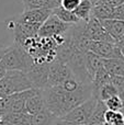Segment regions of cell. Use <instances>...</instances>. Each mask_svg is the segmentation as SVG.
Listing matches in <instances>:
<instances>
[{
    "label": "cell",
    "mask_w": 124,
    "mask_h": 125,
    "mask_svg": "<svg viewBox=\"0 0 124 125\" xmlns=\"http://www.w3.org/2000/svg\"><path fill=\"white\" fill-rule=\"evenodd\" d=\"M53 13H54L56 17H58V19H61L63 22L67 24H78L79 22H81L80 20L77 18V15L75 14L74 11H69L66 10L63 7H57L53 10Z\"/></svg>",
    "instance_id": "obj_20"
},
{
    "label": "cell",
    "mask_w": 124,
    "mask_h": 125,
    "mask_svg": "<svg viewBox=\"0 0 124 125\" xmlns=\"http://www.w3.org/2000/svg\"><path fill=\"white\" fill-rule=\"evenodd\" d=\"M6 73H7V69L3 67V65L0 62V79H1L2 77H3L4 75H6Z\"/></svg>",
    "instance_id": "obj_31"
},
{
    "label": "cell",
    "mask_w": 124,
    "mask_h": 125,
    "mask_svg": "<svg viewBox=\"0 0 124 125\" xmlns=\"http://www.w3.org/2000/svg\"><path fill=\"white\" fill-rule=\"evenodd\" d=\"M80 2H81V0H62L61 7L65 8L66 10L75 11L77 8H78Z\"/></svg>",
    "instance_id": "obj_26"
},
{
    "label": "cell",
    "mask_w": 124,
    "mask_h": 125,
    "mask_svg": "<svg viewBox=\"0 0 124 125\" xmlns=\"http://www.w3.org/2000/svg\"><path fill=\"white\" fill-rule=\"evenodd\" d=\"M122 113H124V109H123V111H122Z\"/></svg>",
    "instance_id": "obj_37"
},
{
    "label": "cell",
    "mask_w": 124,
    "mask_h": 125,
    "mask_svg": "<svg viewBox=\"0 0 124 125\" xmlns=\"http://www.w3.org/2000/svg\"><path fill=\"white\" fill-rule=\"evenodd\" d=\"M92 9H93V2L91 0H81L78 8L74 12L80 21L88 22L92 17Z\"/></svg>",
    "instance_id": "obj_17"
},
{
    "label": "cell",
    "mask_w": 124,
    "mask_h": 125,
    "mask_svg": "<svg viewBox=\"0 0 124 125\" xmlns=\"http://www.w3.org/2000/svg\"><path fill=\"white\" fill-rule=\"evenodd\" d=\"M99 1L103 2V3H107V4H109V6H112V7H114V8H116V7H119L120 4L124 3V0H99Z\"/></svg>",
    "instance_id": "obj_28"
},
{
    "label": "cell",
    "mask_w": 124,
    "mask_h": 125,
    "mask_svg": "<svg viewBox=\"0 0 124 125\" xmlns=\"http://www.w3.org/2000/svg\"><path fill=\"white\" fill-rule=\"evenodd\" d=\"M58 117H56L47 108L34 115H31L29 125H55V122Z\"/></svg>",
    "instance_id": "obj_13"
},
{
    "label": "cell",
    "mask_w": 124,
    "mask_h": 125,
    "mask_svg": "<svg viewBox=\"0 0 124 125\" xmlns=\"http://www.w3.org/2000/svg\"><path fill=\"white\" fill-rule=\"evenodd\" d=\"M100 21L105 31L113 37L115 42L120 41L124 36V21L118 19H107Z\"/></svg>",
    "instance_id": "obj_11"
},
{
    "label": "cell",
    "mask_w": 124,
    "mask_h": 125,
    "mask_svg": "<svg viewBox=\"0 0 124 125\" xmlns=\"http://www.w3.org/2000/svg\"><path fill=\"white\" fill-rule=\"evenodd\" d=\"M33 89L26 73L21 70H7L0 79V99Z\"/></svg>",
    "instance_id": "obj_2"
},
{
    "label": "cell",
    "mask_w": 124,
    "mask_h": 125,
    "mask_svg": "<svg viewBox=\"0 0 124 125\" xmlns=\"http://www.w3.org/2000/svg\"><path fill=\"white\" fill-rule=\"evenodd\" d=\"M104 122H109L112 125H124V114L122 112L107 110L104 115Z\"/></svg>",
    "instance_id": "obj_23"
},
{
    "label": "cell",
    "mask_w": 124,
    "mask_h": 125,
    "mask_svg": "<svg viewBox=\"0 0 124 125\" xmlns=\"http://www.w3.org/2000/svg\"><path fill=\"white\" fill-rule=\"evenodd\" d=\"M46 108L45 99H44L43 90H39L36 89L35 92L33 93L29 99L26 100L25 103V112L30 115H34L40 113Z\"/></svg>",
    "instance_id": "obj_10"
},
{
    "label": "cell",
    "mask_w": 124,
    "mask_h": 125,
    "mask_svg": "<svg viewBox=\"0 0 124 125\" xmlns=\"http://www.w3.org/2000/svg\"><path fill=\"white\" fill-rule=\"evenodd\" d=\"M111 82L115 87L118 95L124 101V78L122 76H111Z\"/></svg>",
    "instance_id": "obj_25"
},
{
    "label": "cell",
    "mask_w": 124,
    "mask_h": 125,
    "mask_svg": "<svg viewBox=\"0 0 124 125\" xmlns=\"http://www.w3.org/2000/svg\"><path fill=\"white\" fill-rule=\"evenodd\" d=\"M107 106H105V103L103 101H98V104H97V108L94 110L92 116L90 117L89 122H88L87 125H93V124H103L104 123V115L105 112H107Z\"/></svg>",
    "instance_id": "obj_22"
},
{
    "label": "cell",
    "mask_w": 124,
    "mask_h": 125,
    "mask_svg": "<svg viewBox=\"0 0 124 125\" xmlns=\"http://www.w3.org/2000/svg\"><path fill=\"white\" fill-rule=\"evenodd\" d=\"M0 125H12V124H10L9 122H7V121H4V120L1 119V121H0Z\"/></svg>",
    "instance_id": "obj_32"
},
{
    "label": "cell",
    "mask_w": 124,
    "mask_h": 125,
    "mask_svg": "<svg viewBox=\"0 0 124 125\" xmlns=\"http://www.w3.org/2000/svg\"><path fill=\"white\" fill-rule=\"evenodd\" d=\"M55 2H57V3L59 4V6H61V2H62V0H54Z\"/></svg>",
    "instance_id": "obj_34"
},
{
    "label": "cell",
    "mask_w": 124,
    "mask_h": 125,
    "mask_svg": "<svg viewBox=\"0 0 124 125\" xmlns=\"http://www.w3.org/2000/svg\"><path fill=\"white\" fill-rule=\"evenodd\" d=\"M97 1H99V0H97Z\"/></svg>",
    "instance_id": "obj_39"
},
{
    "label": "cell",
    "mask_w": 124,
    "mask_h": 125,
    "mask_svg": "<svg viewBox=\"0 0 124 125\" xmlns=\"http://www.w3.org/2000/svg\"><path fill=\"white\" fill-rule=\"evenodd\" d=\"M113 19H118V20H121V21H124V3L120 4L119 7H116V8L114 9Z\"/></svg>",
    "instance_id": "obj_27"
},
{
    "label": "cell",
    "mask_w": 124,
    "mask_h": 125,
    "mask_svg": "<svg viewBox=\"0 0 124 125\" xmlns=\"http://www.w3.org/2000/svg\"><path fill=\"white\" fill-rule=\"evenodd\" d=\"M102 125H112L111 123H109V122H104V123H103Z\"/></svg>",
    "instance_id": "obj_35"
},
{
    "label": "cell",
    "mask_w": 124,
    "mask_h": 125,
    "mask_svg": "<svg viewBox=\"0 0 124 125\" xmlns=\"http://www.w3.org/2000/svg\"><path fill=\"white\" fill-rule=\"evenodd\" d=\"M1 62L7 70H21L28 73L33 66V58L21 45L14 43L4 52Z\"/></svg>",
    "instance_id": "obj_3"
},
{
    "label": "cell",
    "mask_w": 124,
    "mask_h": 125,
    "mask_svg": "<svg viewBox=\"0 0 124 125\" xmlns=\"http://www.w3.org/2000/svg\"><path fill=\"white\" fill-rule=\"evenodd\" d=\"M103 66L110 76L124 75V59H103Z\"/></svg>",
    "instance_id": "obj_18"
},
{
    "label": "cell",
    "mask_w": 124,
    "mask_h": 125,
    "mask_svg": "<svg viewBox=\"0 0 124 125\" xmlns=\"http://www.w3.org/2000/svg\"><path fill=\"white\" fill-rule=\"evenodd\" d=\"M50 65H35L26 73L34 89L44 90L48 86V73H50Z\"/></svg>",
    "instance_id": "obj_8"
},
{
    "label": "cell",
    "mask_w": 124,
    "mask_h": 125,
    "mask_svg": "<svg viewBox=\"0 0 124 125\" xmlns=\"http://www.w3.org/2000/svg\"><path fill=\"white\" fill-rule=\"evenodd\" d=\"M91 1L93 2V4H94V3H96V2H97V0H91Z\"/></svg>",
    "instance_id": "obj_36"
},
{
    "label": "cell",
    "mask_w": 124,
    "mask_h": 125,
    "mask_svg": "<svg viewBox=\"0 0 124 125\" xmlns=\"http://www.w3.org/2000/svg\"><path fill=\"white\" fill-rule=\"evenodd\" d=\"M122 77H123V78H124V75H123V76H122Z\"/></svg>",
    "instance_id": "obj_38"
},
{
    "label": "cell",
    "mask_w": 124,
    "mask_h": 125,
    "mask_svg": "<svg viewBox=\"0 0 124 125\" xmlns=\"http://www.w3.org/2000/svg\"><path fill=\"white\" fill-rule=\"evenodd\" d=\"M102 65H103V58L93 54L92 52L86 53V66H87V71L89 73L91 80H93L94 75L97 73V71L99 70V68Z\"/></svg>",
    "instance_id": "obj_15"
},
{
    "label": "cell",
    "mask_w": 124,
    "mask_h": 125,
    "mask_svg": "<svg viewBox=\"0 0 124 125\" xmlns=\"http://www.w3.org/2000/svg\"><path fill=\"white\" fill-rule=\"evenodd\" d=\"M104 103L108 110L114 111V112H122L124 109V101L119 95H114L111 99L107 100Z\"/></svg>",
    "instance_id": "obj_24"
},
{
    "label": "cell",
    "mask_w": 124,
    "mask_h": 125,
    "mask_svg": "<svg viewBox=\"0 0 124 125\" xmlns=\"http://www.w3.org/2000/svg\"><path fill=\"white\" fill-rule=\"evenodd\" d=\"M111 81V76L107 71V69L104 68V66H101L99 68V70L97 71V73L94 75L93 80H92V88H93V94L103 86V84L108 83Z\"/></svg>",
    "instance_id": "obj_19"
},
{
    "label": "cell",
    "mask_w": 124,
    "mask_h": 125,
    "mask_svg": "<svg viewBox=\"0 0 124 125\" xmlns=\"http://www.w3.org/2000/svg\"><path fill=\"white\" fill-rule=\"evenodd\" d=\"M55 125H80V124L72 123V122L66 121V120H63V119H57L56 122H55Z\"/></svg>",
    "instance_id": "obj_29"
},
{
    "label": "cell",
    "mask_w": 124,
    "mask_h": 125,
    "mask_svg": "<svg viewBox=\"0 0 124 125\" xmlns=\"http://www.w3.org/2000/svg\"><path fill=\"white\" fill-rule=\"evenodd\" d=\"M86 36L91 41L116 44L113 37L103 28L100 20L94 17H91L89 19V21L86 23Z\"/></svg>",
    "instance_id": "obj_7"
},
{
    "label": "cell",
    "mask_w": 124,
    "mask_h": 125,
    "mask_svg": "<svg viewBox=\"0 0 124 125\" xmlns=\"http://www.w3.org/2000/svg\"><path fill=\"white\" fill-rule=\"evenodd\" d=\"M116 46H118V47L121 50V52H122V54H123V56H124V36L120 40V41L116 42Z\"/></svg>",
    "instance_id": "obj_30"
},
{
    "label": "cell",
    "mask_w": 124,
    "mask_h": 125,
    "mask_svg": "<svg viewBox=\"0 0 124 125\" xmlns=\"http://www.w3.org/2000/svg\"><path fill=\"white\" fill-rule=\"evenodd\" d=\"M14 42V33L9 28L7 20H0V51L8 50Z\"/></svg>",
    "instance_id": "obj_12"
},
{
    "label": "cell",
    "mask_w": 124,
    "mask_h": 125,
    "mask_svg": "<svg viewBox=\"0 0 124 125\" xmlns=\"http://www.w3.org/2000/svg\"><path fill=\"white\" fill-rule=\"evenodd\" d=\"M72 24H67L63 22L58 17L52 13L48 17V19L42 24L41 29L39 31V36L40 37H54L56 35L65 34Z\"/></svg>",
    "instance_id": "obj_5"
},
{
    "label": "cell",
    "mask_w": 124,
    "mask_h": 125,
    "mask_svg": "<svg viewBox=\"0 0 124 125\" xmlns=\"http://www.w3.org/2000/svg\"><path fill=\"white\" fill-rule=\"evenodd\" d=\"M22 3H23L24 7V11L42 8L54 10L55 8L59 7V4L57 2H55L54 0H22Z\"/></svg>",
    "instance_id": "obj_16"
},
{
    "label": "cell",
    "mask_w": 124,
    "mask_h": 125,
    "mask_svg": "<svg viewBox=\"0 0 124 125\" xmlns=\"http://www.w3.org/2000/svg\"><path fill=\"white\" fill-rule=\"evenodd\" d=\"M74 77L72 69L69 68L67 64L56 61L50 65V73H48V86L50 87H56L61 86L67 79Z\"/></svg>",
    "instance_id": "obj_6"
},
{
    "label": "cell",
    "mask_w": 124,
    "mask_h": 125,
    "mask_svg": "<svg viewBox=\"0 0 124 125\" xmlns=\"http://www.w3.org/2000/svg\"><path fill=\"white\" fill-rule=\"evenodd\" d=\"M46 108L56 117L62 119L75 108L93 95L92 83H83L78 90L68 92L62 86L50 87L43 90Z\"/></svg>",
    "instance_id": "obj_1"
},
{
    "label": "cell",
    "mask_w": 124,
    "mask_h": 125,
    "mask_svg": "<svg viewBox=\"0 0 124 125\" xmlns=\"http://www.w3.org/2000/svg\"><path fill=\"white\" fill-rule=\"evenodd\" d=\"M93 95L98 98V100H100V101L105 102L107 100L111 99L114 95H118V92H116V89H115V87L113 86V83L110 81V82H108V83L103 84Z\"/></svg>",
    "instance_id": "obj_21"
},
{
    "label": "cell",
    "mask_w": 124,
    "mask_h": 125,
    "mask_svg": "<svg viewBox=\"0 0 124 125\" xmlns=\"http://www.w3.org/2000/svg\"><path fill=\"white\" fill-rule=\"evenodd\" d=\"M98 101H99L98 98L92 95L89 100H87V101L83 102V104H80V105H78L77 108H75L74 110L70 111L67 115H65V116L62 117V119L66 120V121L72 122V123H76V124L87 125L90 117L92 116L94 110H96Z\"/></svg>",
    "instance_id": "obj_4"
},
{
    "label": "cell",
    "mask_w": 124,
    "mask_h": 125,
    "mask_svg": "<svg viewBox=\"0 0 124 125\" xmlns=\"http://www.w3.org/2000/svg\"><path fill=\"white\" fill-rule=\"evenodd\" d=\"M7 50H4V51H0V62H1V59H2V56H3V54H4V52H6Z\"/></svg>",
    "instance_id": "obj_33"
},
{
    "label": "cell",
    "mask_w": 124,
    "mask_h": 125,
    "mask_svg": "<svg viewBox=\"0 0 124 125\" xmlns=\"http://www.w3.org/2000/svg\"><path fill=\"white\" fill-rule=\"evenodd\" d=\"M114 7L109 6L107 3H103L101 1H97L93 4L92 9V17L97 18L99 20H107V19H113L114 14Z\"/></svg>",
    "instance_id": "obj_14"
},
{
    "label": "cell",
    "mask_w": 124,
    "mask_h": 125,
    "mask_svg": "<svg viewBox=\"0 0 124 125\" xmlns=\"http://www.w3.org/2000/svg\"><path fill=\"white\" fill-rule=\"evenodd\" d=\"M53 13L52 9H34V10L23 11L21 14L15 15V20L20 23H34V24H42L48 19L51 14Z\"/></svg>",
    "instance_id": "obj_9"
}]
</instances>
